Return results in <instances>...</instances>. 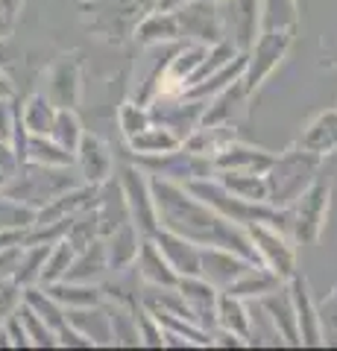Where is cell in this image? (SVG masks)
I'll return each mask as SVG.
<instances>
[{"label":"cell","mask_w":337,"mask_h":351,"mask_svg":"<svg viewBox=\"0 0 337 351\" xmlns=\"http://www.w3.org/2000/svg\"><path fill=\"white\" fill-rule=\"evenodd\" d=\"M15 164H18V158H15V152H12V147L6 144V141H0V170L3 173H9L12 176V170H15Z\"/></svg>","instance_id":"cell-40"},{"label":"cell","mask_w":337,"mask_h":351,"mask_svg":"<svg viewBox=\"0 0 337 351\" xmlns=\"http://www.w3.org/2000/svg\"><path fill=\"white\" fill-rule=\"evenodd\" d=\"M73 243L71 240H59L56 249H50V255L45 261V269H41V284H53V281H62L65 278V272L71 269V263H73Z\"/></svg>","instance_id":"cell-32"},{"label":"cell","mask_w":337,"mask_h":351,"mask_svg":"<svg viewBox=\"0 0 337 351\" xmlns=\"http://www.w3.org/2000/svg\"><path fill=\"white\" fill-rule=\"evenodd\" d=\"M217 322H220L226 331L237 334L241 339H249V311L237 295H232V293L217 295Z\"/></svg>","instance_id":"cell-22"},{"label":"cell","mask_w":337,"mask_h":351,"mask_svg":"<svg viewBox=\"0 0 337 351\" xmlns=\"http://www.w3.org/2000/svg\"><path fill=\"white\" fill-rule=\"evenodd\" d=\"M80 161V167H82V176L89 179L91 184L97 182H103L108 170H112V156H108V149L97 141L94 135H82L80 141V147H77V156H73Z\"/></svg>","instance_id":"cell-17"},{"label":"cell","mask_w":337,"mask_h":351,"mask_svg":"<svg viewBox=\"0 0 337 351\" xmlns=\"http://www.w3.org/2000/svg\"><path fill=\"white\" fill-rule=\"evenodd\" d=\"M290 302H293V313H297L299 343L320 346L323 343V325H320V313L314 311V302H311V295H308L305 278L293 276V281H290Z\"/></svg>","instance_id":"cell-9"},{"label":"cell","mask_w":337,"mask_h":351,"mask_svg":"<svg viewBox=\"0 0 337 351\" xmlns=\"http://www.w3.org/2000/svg\"><path fill=\"white\" fill-rule=\"evenodd\" d=\"M138 258H141V276H144L150 284H156V287H176L179 276L173 272L167 258L161 255V249L156 246V240H147V243H141Z\"/></svg>","instance_id":"cell-19"},{"label":"cell","mask_w":337,"mask_h":351,"mask_svg":"<svg viewBox=\"0 0 337 351\" xmlns=\"http://www.w3.org/2000/svg\"><path fill=\"white\" fill-rule=\"evenodd\" d=\"M179 36H182V29H179L176 12H161V9L138 27L141 41H167V38H179Z\"/></svg>","instance_id":"cell-29"},{"label":"cell","mask_w":337,"mask_h":351,"mask_svg":"<svg viewBox=\"0 0 337 351\" xmlns=\"http://www.w3.org/2000/svg\"><path fill=\"white\" fill-rule=\"evenodd\" d=\"M211 3H220V0H211Z\"/></svg>","instance_id":"cell-46"},{"label":"cell","mask_w":337,"mask_h":351,"mask_svg":"<svg viewBox=\"0 0 337 351\" xmlns=\"http://www.w3.org/2000/svg\"><path fill=\"white\" fill-rule=\"evenodd\" d=\"M18 319L27 325L24 331H27V337H30V343H32V346H56V343H59L56 331H53V328L36 313V307L24 304V307L18 311Z\"/></svg>","instance_id":"cell-34"},{"label":"cell","mask_w":337,"mask_h":351,"mask_svg":"<svg viewBox=\"0 0 337 351\" xmlns=\"http://www.w3.org/2000/svg\"><path fill=\"white\" fill-rule=\"evenodd\" d=\"M150 191H153L156 214L165 219V226L170 232L188 237L191 243H197V246H202V243L220 246V249H229L235 255L246 258L249 263H261L253 240L237 232L232 226V219L217 214L214 208H209L202 199H194L191 191L176 188V184H170L167 179H161V182L153 179Z\"/></svg>","instance_id":"cell-1"},{"label":"cell","mask_w":337,"mask_h":351,"mask_svg":"<svg viewBox=\"0 0 337 351\" xmlns=\"http://www.w3.org/2000/svg\"><path fill=\"white\" fill-rule=\"evenodd\" d=\"M297 24V0H264V29H290Z\"/></svg>","instance_id":"cell-35"},{"label":"cell","mask_w":337,"mask_h":351,"mask_svg":"<svg viewBox=\"0 0 337 351\" xmlns=\"http://www.w3.org/2000/svg\"><path fill=\"white\" fill-rule=\"evenodd\" d=\"M249 240H253V246L258 252V261L264 263L267 269H273L281 281L293 278L297 258H293V246H288V240L279 234V226L249 223Z\"/></svg>","instance_id":"cell-5"},{"label":"cell","mask_w":337,"mask_h":351,"mask_svg":"<svg viewBox=\"0 0 337 351\" xmlns=\"http://www.w3.org/2000/svg\"><path fill=\"white\" fill-rule=\"evenodd\" d=\"M261 307L270 313V319L279 328V334L285 343H299V328H297V313H293V302H290V293L285 290H273L267 295Z\"/></svg>","instance_id":"cell-20"},{"label":"cell","mask_w":337,"mask_h":351,"mask_svg":"<svg viewBox=\"0 0 337 351\" xmlns=\"http://www.w3.org/2000/svg\"><path fill=\"white\" fill-rule=\"evenodd\" d=\"M279 284H281V278L276 276L273 269H267L264 263H258V267L255 263H249L241 276L226 287V293L237 295V299H244V295H264V293L279 290Z\"/></svg>","instance_id":"cell-16"},{"label":"cell","mask_w":337,"mask_h":351,"mask_svg":"<svg viewBox=\"0 0 337 351\" xmlns=\"http://www.w3.org/2000/svg\"><path fill=\"white\" fill-rule=\"evenodd\" d=\"M176 290L188 304L191 316L197 319V325L217 322V290L211 281H202L200 276H179Z\"/></svg>","instance_id":"cell-8"},{"label":"cell","mask_w":337,"mask_h":351,"mask_svg":"<svg viewBox=\"0 0 337 351\" xmlns=\"http://www.w3.org/2000/svg\"><path fill=\"white\" fill-rule=\"evenodd\" d=\"M141 322H144V339L150 346H161V343H165V334L153 328V322H150V313H141Z\"/></svg>","instance_id":"cell-41"},{"label":"cell","mask_w":337,"mask_h":351,"mask_svg":"<svg viewBox=\"0 0 337 351\" xmlns=\"http://www.w3.org/2000/svg\"><path fill=\"white\" fill-rule=\"evenodd\" d=\"M15 120H18V114L9 108L6 100H0V141H6V144H9V138H12Z\"/></svg>","instance_id":"cell-39"},{"label":"cell","mask_w":337,"mask_h":351,"mask_svg":"<svg viewBox=\"0 0 337 351\" xmlns=\"http://www.w3.org/2000/svg\"><path fill=\"white\" fill-rule=\"evenodd\" d=\"M62 191H71V182L62 179V176L50 173L47 164H38L36 170H30V176L24 179H18L15 184H9L6 188V196L9 202H53L56 196H62Z\"/></svg>","instance_id":"cell-6"},{"label":"cell","mask_w":337,"mask_h":351,"mask_svg":"<svg viewBox=\"0 0 337 351\" xmlns=\"http://www.w3.org/2000/svg\"><path fill=\"white\" fill-rule=\"evenodd\" d=\"M124 193H126V202L132 208V214L138 219V228L141 232H156V202H153V191L144 184V179L135 173V170H126L124 173Z\"/></svg>","instance_id":"cell-13"},{"label":"cell","mask_w":337,"mask_h":351,"mask_svg":"<svg viewBox=\"0 0 337 351\" xmlns=\"http://www.w3.org/2000/svg\"><path fill=\"white\" fill-rule=\"evenodd\" d=\"M21 120H24V126L30 135H50L53 129V120H56V106H53L45 94H36L32 100L24 106V112H21Z\"/></svg>","instance_id":"cell-27"},{"label":"cell","mask_w":337,"mask_h":351,"mask_svg":"<svg viewBox=\"0 0 337 351\" xmlns=\"http://www.w3.org/2000/svg\"><path fill=\"white\" fill-rule=\"evenodd\" d=\"M191 0H159V9L161 12H176V9H182V6H188Z\"/></svg>","instance_id":"cell-42"},{"label":"cell","mask_w":337,"mask_h":351,"mask_svg":"<svg viewBox=\"0 0 337 351\" xmlns=\"http://www.w3.org/2000/svg\"><path fill=\"white\" fill-rule=\"evenodd\" d=\"M288 44H290V29H264V36H261V41L253 50V62L246 59V76H241L246 91L255 88L270 71L276 68L279 59L285 56Z\"/></svg>","instance_id":"cell-7"},{"label":"cell","mask_w":337,"mask_h":351,"mask_svg":"<svg viewBox=\"0 0 337 351\" xmlns=\"http://www.w3.org/2000/svg\"><path fill=\"white\" fill-rule=\"evenodd\" d=\"M329 184L311 182L297 199V211H288V226L293 228V237L299 243H314L320 237L325 211H329Z\"/></svg>","instance_id":"cell-3"},{"label":"cell","mask_w":337,"mask_h":351,"mask_svg":"<svg viewBox=\"0 0 337 351\" xmlns=\"http://www.w3.org/2000/svg\"><path fill=\"white\" fill-rule=\"evenodd\" d=\"M21 3H24V0H0V38L12 32Z\"/></svg>","instance_id":"cell-37"},{"label":"cell","mask_w":337,"mask_h":351,"mask_svg":"<svg viewBox=\"0 0 337 351\" xmlns=\"http://www.w3.org/2000/svg\"><path fill=\"white\" fill-rule=\"evenodd\" d=\"M129 144H132V149L141 152V156H159V152L176 149L182 141L165 126H147V129H141L138 135L129 138Z\"/></svg>","instance_id":"cell-25"},{"label":"cell","mask_w":337,"mask_h":351,"mask_svg":"<svg viewBox=\"0 0 337 351\" xmlns=\"http://www.w3.org/2000/svg\"><path fill=\"white\" fill-rule=\"evenodd\" d=\"M77 56H65L50 73V88H47V100L59 108H73L80 97V73H77Z\"/></svg>","instance_id":"cell-15"},{"label":"cell","mask_w":337,"mask_h":351,"mask_svg":"<svg viewBox=\"0 0 337 351\" xmlns=\"http://www.w3.org/2000/svg\"><path fill=\"white\" fill-rule=\"evenodd\" d=\"M176 21H179V29L185 36H197L202 41H220L223 36V27H220V15L214 12V6L209 3H197V6H182L176 9Z\"/></svg>","instance_id":"cell-14"},{"label":"cell","mask_w":337,"mask_h":351,"mask_svg":"<svg viewBox=\"0 0 337 351\" xmlns=\"http://www.w3.org/2000/svg\"><path fill=\"white\" fill-rule=\"evenodd\" d=\"M232 141H235V132H229L226 126H202L200 132H194L191 138H185L182 147L197 152V156H205V158L211 156L214 158L217 152H220L223 147H229Z\"/></svg>","instance_id":"cell-23"},{"label":"cell","mask_w":337,"mask_h":351,"mask_svg":"<svg viewBox=\"0 0 337 351\" xmlns=\"http://www.w3.org/2000/svg\"><path fill=\"white\" fill-rule=\"evenodd\" d=\"M150 117L144 108H138V106H124V112H121V129L126 132V138H132L138 135L141 129H147L150 126Z\"/></svg>","instance_id":"cell-36"},{"label":"cell","mask_w":337,"mask_h":351,"mask_svg":"<svg viewBox=\"0 0 337 351\" xmlns=\"http://www.w3.org/2000/svg\"><path fill=\"white\" fill-rule=\"evenodd\" d=\"M220 184L229 193L241 196L246 202H267V179L261 173H235V170H223L220 173Z\"/></svg>","instance_id":"cell-21"},{"label":"cell","mask_w":337,"mask_h":351,"mask_svg":"<svg viewBox=\"0 0 337 351\" xmlns=\"http://www.w3.org/2000/svg\"><path fill=\"white\" fill-rule=\"evenodd\" d=\"M156 246L161 249V255L167 258L176 276H200V249L188 237L167 228V232H156Z\"/></svg>","instance_id":"cell-10"},{"label":"cell","mask_w":337,"mask_h":351,"mask_svg":"<svg viewBox=\"0 0 337 351\" xmlns=\"http://www.w3.org/2000/svg\"><path fill=\"white\" fill-rule=\"evenodd\" d=\"M27 158H32L36 164H47V167H68V164H73V152L59 147L50 135H30Z\"/></svg>","instance_id":"cell-24"},{"label":"cell","mask_w":337,"mask_h":351,"mask_svg":"<svg viewBox=\"0 0 337 351\" xmlns=\"http://www.w3.org/2000/svg\"><path fill=\"white\" fill-rule=\"evenodd\" d=\"M320 167V156L302 149V152H288L285 158H273L270 170L264 173L267 179V202L273 205H288L299 199L302 191L314 182V173Z\"/></svg>","instance_id":"cell-2"},{"label":"cell","mask_w":337,"mask_h":351,"mask_svg":"<svg viewBox=\"0 0 337 351\" xmlns=\"http://www.w3.org/2000/svg\"><path fill=\"white\" fill-rule=\"evenodd\" d=\"M332 56H334V59H332V62H337V47H334V53H332Z\"/></svg>","instance_id":"cell-45"},{"label":"cell","mask_w":337,"mask_h":351,"mask_svg":"<svg viewBox=\"0 0 337 351\" xmlns=\"http://www.w3.org/2000/svg\"><path fill=\"white\" fill-rule=\"evenodd\" d=\"M6 179H9V173L0 170V188H3V184H6Z\"/></svg>","instance_id":"cell-44"},{"label":"cell","mask_w":337,"mask_h":351,"mask_svg":"<svg viewBox=\"0 0 337 351\" xmlns=\"http://www.w3.org/2000/svg\"><path fill=\"white\" fill-rule=\"evenodd\" d=\"M217 170H235V173H261L264 176L273 164V156H267L264 149H253L244 144H229L223 147L217 156L211 158Z\"/></svg>","instance_id":"cell-12"},{"label":"cell","mask_w":337,"mask_h":351,"mask_svg":"<svg viewBox=\"0 0 337 351\" xmlns=\"http://www.w3.org/2000/svg\"><path fill=\"white\" fill-rule=\"evenodd\" d=\"M317 313H320V325H323V331L329 328V331L334 334V331H337V290L329 295V299L323 302V307H320Z\"/></svg>","instance_id":"cell-38"},{"label":"cell","mask_w":337,"mask_h":351,"mask_svg":"<svg viewBox=\"0 0 337 351\" xmlns=\"http://www.w3.org/2000/svg\"><path fill=\"white\" fill-rule=\"evenodd\" d=\"M50 138L56 141L59 147H65L68 152L77 156V147L82 141V129H80V120L71 108H59L56 112V120H53V129H50Z\"/></svg>","instance_id":"cell-30"},{"label":"cell","mask_w":337,"mask_h":351,"mask_svg":"<svg viewBox=\"0 0 337 351\" xmlns=\"http://www.w3.org/2000/svg\"><path fill=\"white\" fill-rule=\"evenodd\" d=\"M229 9H232L229 21L235 27V41L246 47L258 27V0H229Z\"/></svg>","instance_id":"cell-28"},{"label":"cell","mask_w":337,"mask_h":351,"mask_svg":"<svg viewBox=\"0 0 337 351\" xmlns=\"http://www.w3.org/2000/svg\"><path fill=\"white\" fill-rule=\"evenodd\" d=\"M299 147L314 152V156H332L337 149V112L320 114L314 123L305 129V135L299 138Z\"/></svg>","instance_id":"cell-18"},{"label":"cell","mask_w":337,"mask_h":351,"mask_svg":"<svg viewBox=\"0 0 337 351\" xmlns=\"http://www.w3.org/2000/svg\"><path fill=\"white\" fill-rule=\"evenodd\" d=\"M50 255V249L47 243L45 246H30L21 252V261H18V267H15V281L18 284H24V287H30L32 281H38L41 278V269H45V261Z\"/></svg>","instance_id":"cell-31"},{"label":"cell","mask_w":337,"mask_h":351,"mask_svg":"<svg viewBox=\"0 0 337 351\" xmlns=\"http://www.w3.org/2000/svg\"><path fill=\"white\" fill-rule=\"evenodd\" d=\"M12 94V88H9V82H6V76L0 73V100H6V97Z\"/></svg>","instance_id":"cell-43"},{"label":"cell","mask_w":337,"mask_h":351,"mask_svg":"<svg viewBox=\"0 0 337 351\" xmlns=\"http://www.w3.org/2000/svg\"><path fill=\"white\" fill-rule=\"evenodd\" d=\"M138 164L150 173L161 176V179H179V182H194V179H209V173L214 170V161H209L205 156L185 149L182 152H159V156H141Z\"/></svg>","instance_id":"cell-4"},{"label":"cell","mask_w":337,"mask_h":351,"mask_svg":"<svg viewBox=\"0 0 337 351\" xmlns=\"http://www.w3.org/2000/svg\"><path fill=\"white\" fill-rule=\"evenodd\" d=\"M47 295L56 299L59 304H68V307H94L100 302V290L82 287L80 281H65V278L47 284Z\"/></svg>","instance_id":"cell-26"},{"label":"cell","mask_w":337,"mask_h":351,"mask_svg":"<svg viewBox=\"0 0 337 351\" xmlns=\"http://www.w3.org/2000/svg\"><path fill=\"white\" fill-rule=\"evenodd\" d=\"M246 267H249V261L235 255L229 249L211 246L209 252H200V272L205 276V281L217 284V287H229Z\"/></svg>","instance_id":"cell-11"},{"label":"cell","mask_w":337,"mask_h":351,"mask_svg":"<svg viewBox=\"0 0 337 351\" xmlns=\"http://www.w3.org/2000/svg\"><path fill=\"white\" fill-rule=\"evenodd\" d=\"M132 258H138V234L132 226H117L112 246H108V263L112 267H124Z\"/></svg>","instance_id":"cell-33"}]
</instances>
